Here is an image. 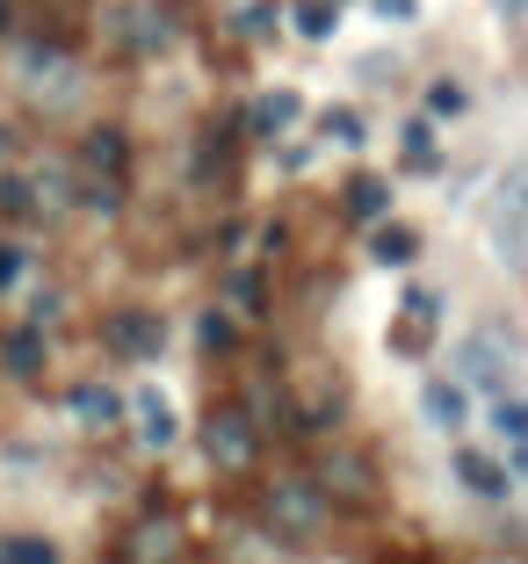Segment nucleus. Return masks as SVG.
I'll list each match as a JSON object with an SVG mask.
<instances>
[{
    "label": "nucleus",
    "instance_id": "nucleus-1",
    "mask_svg": "<svg viewBox=\"0 0 528 564\" xmlns=\"http://www.w3.org/2000/svg\"><path fill=\"white\" fill-rule=\"evenodd\" d=\"M485 239H493L499 268L507 275H528V160H514L493 182V203H485Z\"/></svg>",
    "mask_w": 528,
    "mask_h": 564
},
{
    "label": "nucleus",
    "instance_id": "nucleus-2",
    "mask_svg": "<svg viewBox=\"0 0 528 564\" xmlns=\"http://www.w3.org/2000/svg\"><path fill=\"white\" fill-rule=\"evenodd\" d=\"M15 80H22V95H30L44 117H66V109H80L87 73L73 66V51H58V44H22L15 51Z\"/></svg>",
    "mask_w": 528,
    "mask_h": 564
},
{
    "label": "nucleus",
    "instance_id": "nucleus-3",
    "mask_svg": "<svg viewBox=\"0 0 528 564\" xmlns=\"http://www.w3.org/2000/svg\"><path fill=\"white\" fill-rule=\"evenodd\" d=\"M261 514L276 521L290 543H312L319 529L333 521V499H326V485H304V478H282V485H268V499H261Z\"/></svg>",
    "mask_w": 528,
    "mask_h": 564
},
{
    "label": "nucleus",
    "instance_id": "nucleus-4",
    "mask_svg": "<svg viewBox=\"0 0 528 564\" xmlns=\"http://www.w3.org/2000/svg\"><path fill=\"white\" fill-rule=\"evenodd\" d=\"M456 383L478 391V399H499V391H514V355L499 348L493 333H471L456 348Z\"/></svg>",
    "mask_w": 528,
    "mask_h": 564
},
{
    "label": "nucleus",
    "instance_id": "nucleus-5",
    "mask_svg": "<svg viewBox=\"0 0 528 564\" xmlns=\"http://www.w3.org/2000/svg\"><path fill=\"white\" fill-rule=\"evenodd\" d=\"M203 448H211L217 470H247L254 448H261V434H254V420L239 413V405H217V413L203 420Z\"/></svg>",
    "mask_w": 528,
    "mask_h": 564
},
{
    "label": "nucleus",
    "instance_id": "nucleus-6",
    "mask_svg": "<svg viewBox=\"0 0 528 564\" xmlns=\"http://www.w3.org/2000/svg\"><path fill=\"white\" fill-rule=\"evenodd\" d=\"M188 550V529L174 514H146L131 521V535H123V564H174Z\"/></svg>",
    "mask_w": 528,
    "mask_h": 564
},
{
    "label": "nucleus",
    "instance_id": "nucleus-7",
    "mask_svg": "<svg viewBox=\"0 0 528 564\" xmlns=\"http://www.w3.org/2000/svg\"><path fill=\"white\" fill-rule=\"evenodd\" d=\"M109 30H116V44H131V51H166V44H174V15H166L160 0H131V8H116Z\"/></svg>",
    "mask_w": 528,
    "mask_h": 564
},
{
    "label": "nucleus",
    "instance_id": "nucleus-8",
    "mask_svg": "<svg viewBox=\"0 0 528 564\" xmlns=\"http://www.w3.org/2000/svg\"><path fill=\"white\" fill-rule=\"evenodd\" d=\"M456 485H463L471 499H485V507H499V499L514 492V470H507V464H493L485 448L456 442Z\"/></svg>",
    "mask_w": 528,
    "mask_h": 564
},
{
    "label": "nucleus",
    "instance_id": "nucleus-9",
    "mask_svg": "<svg viewBox=\"0 0 528 564\" xmlns=\"http://www.w3.org/2000/svg\"><path fill=\"white\" fill-rule=\"evenodd\" d=\"M80 166L95 182H131V138L116 131V123H95V131L80 138Z\"/></svg>",
    "mask_w": 528,
    "mask_h": 564
},
{
    "label": "nucleus",
    "instance_id": "nucleus-10",
    "mask_svg": "<svg viewBox=\"0 0 528 564\" xmlns=\"http://www.w3.org/2000/svg\"><path fill=\"white\" fill-rule=\"evenodd\" d=\"M398 160H406V174H442L449 166V152H442V138H434V123H406V138H398Z\"/></svg>",
    "mask_w": 528,
    "mask_h": 564
},
{
    "label": "nucleus",
    "instance_id": "nucleus-11",
    "mask_svg": "<svg viewBox=\"0 0 528 564\" xmlns=\"http://www.w3.org/2000/svg\"><path fill=\"white\" fill-rule=\"evenodd\" d=\"M109 340H116V355H131V362H152V355L166 348V326L138 312V318H116V333H109Z\"/></svg>",
    "mask_w": 528,
    "mask_h": 564
},
{
    "label": "nucleus",
    "instance_id": "nucleus-12",
    "mask_svg": "<svg viewBox=\"0 0 528 564\" xmlns=\"http://www.w3.org/2000/svg\"><path fill=\"white\" fill-rule=\"evenodd\" d=\"M131 420L146 434V448H174V413H166L160 391H131Z\"/></svg>",
    "mask_w": 528,
    "mask_h": 564
},
{
    "label": "nucleus",
    "instance_id": "nucleus-13",
    "mask_svg": "<svg viewBox=\"0 0 528 564\" xmlns=\"http://www.w3.org/2000/svg\"><path fill=\"white\" fill-rule=\"evenodd\" d=\"M369 261H377V268L420 261V232H406V225H369Z\"/></svg>",
    "mask_w": 528,
    "mask_h": 564
},
{
    "label": "nucleus",
    "instance_id": "nucleus-14",
    "mask_svg": "<svg viewBox=\"0 0 528 564\" xmlns=\"http://www.w3.org/2000/svg\"><path fill=\"white\" fill-rule=\"evenodd\" d=\"M333 420H341V391L326 377H312L298 391V427H333Z\"/></svg>",
    "mask_w": 528,
    "mask_h": 564
},
{
    "label": "nucleus",
    "instance_id": "nucleus-15",
    "mask_svg": "<svg viewBox=\"0 0 528 564\" xmlns=\"http://www.w3.org/2000/svg\"><path fill=\"white\" fill-rule=\"evenodd\" d=\"M0 362L15 369V377H36V369H44V333H36V326H15L8 340H0Z\"/></svg>",
    "mask_w": 528,
    "mask_h": 564
},
{
    "label": "nucleus",
    "instance_id": "nucleus-16",
    "mask_svg": "<svg viewBox=\"0 0 528 564\" xmlns=\"http://www.w3.org/2000/svg\"><path fill=\"white\" fill-rule=\"evenodd\" d=\"M319 485H326V499H363L369 492V464H363V456H333Z\"/></svg>",
    "mask_w": 528,
    "mask_h": 564
},
{
    "label": "nucleus",
    "instance_id": "nucleus-17",
    "mask_svg": "<svg viewBox=\"0 0 528 564\" xmlns=\"http://www.w3.org/2000/svg\"><path fill=\"white\" fill-rule=\"evenodd\" d=\"M384 203H391V188H384L377 174H355V188H347V217H355V225H384Z\"/></svg>",
    "mask_w": 528,
    "mask_h": 564
},
{
    "label": "nucleus",
    "instance_id": "nucleus-18",
    "mask_svg": "<svg viewBox=\"0 0 528 564\" xmlns=\"http://www.w3.org/2000/svg\"><path fill=\"white\" fill-rule=\"evenodd\" d=\"M0 210L15 217V225H44V203H36L30 174H8V182H0Z\"/></svg>",
    "mask_w": 528,
    "mask_h": 564
},
{
    "label": "nucleus",
    "instance_id": "nucleus-19",
    "mask_svg": "<svg viewBox=\"0 0 528 564\" xmlns=\"http://www.w3.org/2000/svg\"><path fill=\"white\" fill-rule=\"evenodd\" d=\"M66 413L87 420V427H101V420L123 413V399H116V391H95V383H80V391H66Z\"/></svg>",
    "mask_w": 528,
    "mask_h": 564
},
{
    "label": "nucleus",
    "instance_id": "nucleus-20",
    "mask_svg": "<svg viewBox=\"0 0 528 564\" xmlns=\"http://www.w3.org/2000/svg\"><path fill=\"white\" fill-rule=\"evenodd\" d=\"M298 109H304V101L298 95H290V87H268V95L261 101H254V131H282V123H298Z\"/></svg>",
    "mask_w": 528,
    "mask_h": 564
},
{
    "label": "nucleus",
    "instance_id": "nucleus-21",
    "mask_svg": "<svg viewBox=\"0 0 528 564\" xmlns=\"http://www.w3.org/2000/svg\"><path fill=\"white\" fill-rule=\"evenodd\" d=\"M290 22H298V36H304V44H326V36L341 30L333 0H298V8H290Z\"/></svg>",
    "mask_w": 528,
    "mask_h": 564
},
{
    "label": "nucleus",
    "instance_id": "nucleus-22",
    "mask_svg": "<svg viewBox=\"0 0 528 564\" xmlns=\"http://www.w3.org/2000/svg\"><path fill=\"white\" fill-rule=\"evenodd\" d=\"M22 282H30V247L22 239H0V297H15Z\"/></svg>",
    "mask_w": 528,
    "mask_h": 564
},
{
    "label": "nucleus",
    "instance_id": "nucleus-23",
    "mask_svg": "<svg viewBox=\"0 0 528 564\" xmlns=\"http://www.w3.org/2000/svg\"><path fill=\"white\" fill-rule=\"evenodd\" d=\"M428 413L442 420V427H456V420H463V383L456 377H434L428 383Z\"/></svg>",
    "mask_w": 528,
    "mask_h": 564
},
{
    "label": "nucleus",
    "instance_id": "nucleus-24",
    "mask_svg": "<svg viewBox=\"0 0 528 564\" xmlns=\"http://www.w3.org/2000/svg\"><path fill=\"white\" fill-rule=\"evenodd\" d=\"M0 564H58V550H51L44 535H8V543H0Z\"/></svg>",
    "mask_w": 528,
    "mask_h": 564
},
{
    "label": "nucleus",
    "instance_id": "nucleus-25",
    "mask_svg": "<svg viewBox=\"0 0 528 564\" xmlns=\"http://www.w3.org/2000/svg\"><path fill=\"white\" fill-rule=\"evenodd\" d=\"M463 109H471V95H463V80H428V117H463Z\"/></svg>",
    "mask_w": 528,
    "mask_h": 564
},
{
    "label": "nucleus",
    "instance_id": "nucleus-26",
    "mask_svg": "<svg viewBox=\"0 0 528 564\" xmlns=\"http://www.w3.org/2000/svg\"><path fill=\"white\" fill-rule=\"evenodd\" d=\"M493 427L521 442V434H528V399H514V391H499V399H493Z\"/></svg>",
    "mask_w": 528,
    "mask_h": 564
},
{
    "label": "nucleus",
    "instance_id": "nucleus-27",
    "mask_svg": "<svg viewBox=\"0 0 528 564\" xmlns=\"http://www.w3.org/2000/svg\"><path fill=\"white\" fill-rule=\"evenodd\" d=\"M231 340H239V333H231V318H225V312H211V318H203V348H211V355H225Z\"/></svg>",
    "mask_w": 528,
    "mask_h": 564
},
{
    "label": "nucleus",
    "instance_id": "nucleus-28",
    "mask_svg": "<svg viewBox=\"0 0 528 564\" xmlns=\"http://www.w3.org/2000/svg\"><path fill=\"white\" fill-rule=\"evenodd\" d=\"M326 138L355 145V138H363V117H355V109H326Z\"/></svg>",
    "mask_w": 528,
    "mask_h": 564
},
{
    "label": "nucleus",
    "instance_id": "nucleus-29",
    "mask_svg": "<svg viewBox=\"0 0 528 564\" xmlns=\"http://www.w3.org/2000/svg\"><path fill=\"white\" fill-rule=\"evenodd\" d=\"M231 304H254V312H261V275H254V268H247V275H231Z\"/></svg>",
    "mask_w": 528,
    "mask_h": 564
},
{
    "label": "nucleus",
    "instance_id": "nucleus-30",
    "mask_svg": "<svg viewBox=\"0 0 528 564\" xmlns=\"http://www.w3.org/2000/svg\"><path fill=\"white\" fill-rule=\"evenodd\" d=\"M276 30V8H247V15H239V36H268Z\"/></svg>",
    "mask_w": 528,
    "mask_h": 564
},
{
    "label": "nucleus",
    "instance_id": "nucleus-31",
    "mask_svg": "<svg viewBox=\"0 0 528 564\" xmlns=\"http://www.w3.org/2000/svg\"><path fill=\"white\" fill-rule=\"evenodd\" d=\"M369 8H377L384 22H413L420 15V0H369Z\"/></svg>",
    "mask_w": 528,
    "mask_h": 564
},
{
    "label": "nucleus",
    "instance_id": "nucleus-32",
    "mask_svg": "<svg viewBox=\"0 0 528 564\" xmlns=\"http://www.w3.org/2000/svg\"><path fill=\"white\" fill-rule=\"evenodd\" d=\"M493 8H499V22H521L528 15V0H493Z\"/></svg>",
    "mask_w": 528,
    "mask_h": 564
},
{
    "label": "nucleus",
    "instance_id": "nucleus-33",
    "mask_svg": "<svg viewBox=\"0 0 528 564\" xmlns=\"http://www.w3.org/2000/svg\"><path fill=\"white\" fill-rule=\"evenodd\" d=\"M514 478H528V434L514 442Z\"/></svg>",
    "mask_w": 528,
    "mask_h": 564
},
{
    "label": "nucleus",
    "instance_id": "nucleus-34",
    "mask_svg": "<svg viewBox=\"0 0 528 564\" xmlns=\"http://www.w3.org/2000/svg\"><path fill=\"white\" fill-rule=\"evenodd\" d=\"M0 152H8V138H0Z\"/></svg>",
    "mask_w": 528,
    "mask_h": 564
}]
</instances>
